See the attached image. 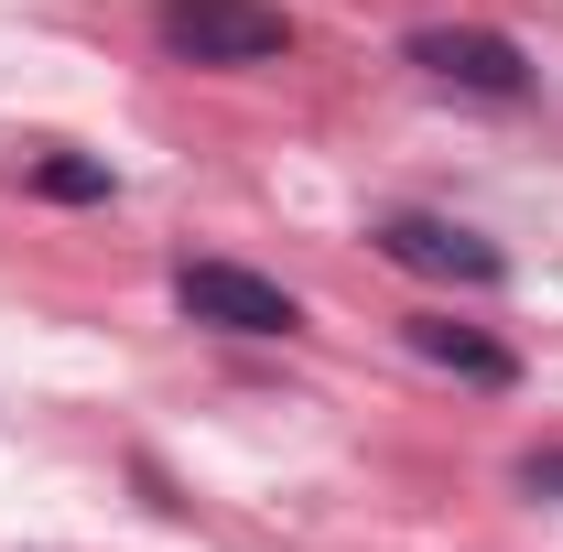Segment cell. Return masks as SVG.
Returning <instances> with one entry per match:
<instances>
[{"label": "cell", "mask_w": 563, "mask_h": 552, "mask_svg": "<svg viewBox=\"0 0 563 552\" xmlns=\"http://www.w3.org/2000/svg\"><path fill=\"white\" fill-rule=\"evenodd\" d=\"M152 44L174 66H282L292 11L282 0H152Z\"/></svg>", "instance_id": "cell-1"}, {"label": "cell", "mask_w": 563, "mask_h": 552, "mask_svg": "<svg viewBox=\"0 0 563 552\" xmlns=\"http://www.w3.org/2000/svg\"><path fill=\"white\" fill-rule=\"evenodd\" d=\"M174 303L185 325H217V336H303V303L250 261H174Z\"/></svg>", "instance_id": "cell-2"}, {"label": "cell", "mask_w": 563, "mask_h": 552, "mask_svg": "<svg viewBox=\"0 0 563 552\" xmlns=\"http://www.w3.org/2000/svg\"><path fill=\"white\" fill-rule=\"evenodd\" d=\"M401 66H422L433 87H466V98H531V55L488 22H412Z\"/></svg>", "instance_id": "cell-3"}, {"label": "cell", "mask_w": 563, "mask_h": 552, "mask_svg": "<svg viewBox=\"0 0 563 552\" xmlns=\"http://www.w3.org/2000/svg\"><path fill=\"white\" fill-rule=\"evenodd\" d=\"M401 272H422V281H466V292H488V281H509V250L498 239H477V228H455V217H422V207H401V217H379L368 228Z\"/></svg>", "instance_id": "cell-4"}, {"label": "cell", "mask_w": 563, "mask_h": 552, "mask_svg": "<svg viewBox=\"0 0 563 552\" xmlns=\"http://www.w3.org/2000/svg\"><path fill=\"white\" fill-rule=\"evenodd\" d=\"M401 336H412V357H433V368H455L466 390H520V357H509L498 336H477V325H455V314H412Z\"/></svg>", "instance_id": "cell-5"}, {"label": "cell", "mask_w": 563, "mask_h": 552, "mask_svg": "<svg viewBox=\"0 0 563 552\" xmlns=\"http://www.w3.org/2000/svg\"><path fill=\"white\" fill-rule=\"evenodd\" d=\"M22 185H33L44 207H109V196H120V174H109V163H87V152H44Z\"/></svg>", "instance_id": "cell-6"}, {"label": "cell", "mask_w": 563, "mask_h": 552, "mask_svg": "<svg viewBox=\"0 0 563 552\" xmlns=\"http://www.w3.org/2000/svg\"><path fill=\"white\" fill-rule=\"evenodd\" d=\"M520 498H563V444H531L520 455Z\"/></svg>", "instance_id": "cell-7"}]
</instances>
